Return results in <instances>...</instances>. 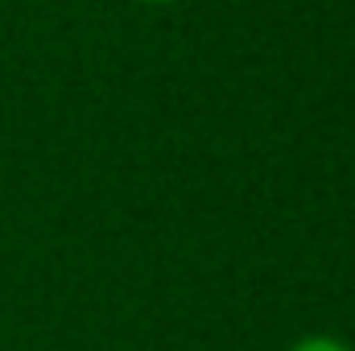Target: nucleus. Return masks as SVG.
<instances>
[{
	"instance_id": "f257e3e1",
	"label": "nucleus",
	"mask_w": 355,
	"mask_h": 351,
	"mask_svg": "<svg viewBox=\"0 0 355 351\" xmlns=\"http://www.w3.org/2000/svg\"><path fill=\"white\" fill-rule=\"evenodd\" d=\"M289 351H355V348L343 343V339H335V335H306V339H297Z\"/></svg>"
},
{
	"instance_id": "f03ea898",
	"label": "nucleus",
	"mask_w": 355,
	"mask_h": 351,
	"mask_svg": "<svg viewBox=\"0 0 355 351\" xmlns=\"http://www.w3.org/2000/svg\"><path fill=\"white\" fill-rule=\"evenodd\" d=\"M141 4H174V0H141Z\"/></svg>"
}]
</instances>
